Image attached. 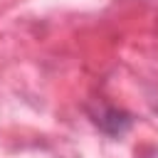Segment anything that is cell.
<instances>
[{"instance_id": "obj_1", "label": "cell", "mask_w": 158, "mask_h": 158, "mask_svg": "<svg viewBox=\"0 0 158 158\" xmlns=\"http://www.w3.org/2000/svg\"><path fill=\"white\" fill-rule=\"evenodd\" d=\"M86 116L91 118V123L109 138H121L123 133L131 131L133 126V116L114 104H104V101H94L86 106Z\"/></svg>"}]
</instances>
